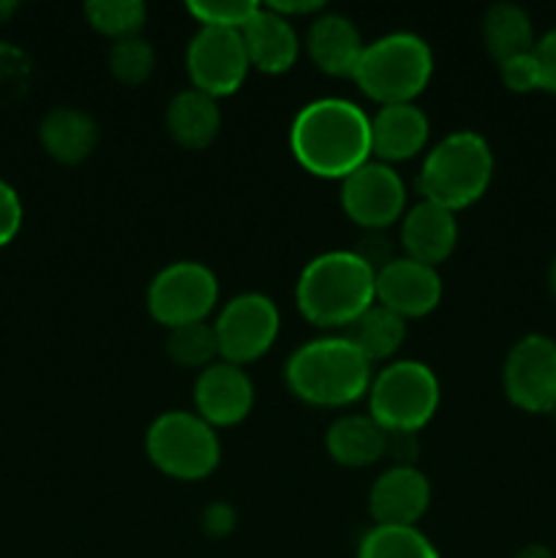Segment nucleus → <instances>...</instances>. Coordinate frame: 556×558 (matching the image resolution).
<instances>
[{"mask_svg":"<svg viewBox=\"0 0 556 558\" xmlns=\"http://www.w3.org/2000/svg\"><path fill=\"white\" fill-rule=\"evenodd\" d=\"M325 445L338 466L365 469L387 456V430L371 414H343L327 428Z\"/></svg>","mask_w":556,"mask_h":558,"instance_id":"412c9836","label":"nucleus"},{"mask_svg":"<svg viewBox=\"0 0 556 558\" xmlns=\"http://www.w3.org/2000/svg\"><path fill=\"white\" fill-rule=\"evenodd\" d=\"M107 60L114 80L125 87L145 85L153 76V71H156V49H153V44L142 36L112 41Z\"/></svg>","mask_w":556,"mask_h":558,"instance_id":"cd10ccee","label":"nucleus"},{"mask_svg":"<svg viewBox=\"0 0 556 558\" xmlns=\"http://www.w3.org/2000/svg\"><path fill=\"white\" fill-rule=\"evenodd\" d=\"M38 140L47 156L63 167L87 161L98 145V125L76 107H55L38 125Z\"/></svg>","mask_w":556,"mask_h":558,"instance_id":"aec40b11","label":"nucleus"},{"mask_svg":"<svg viewBox=\"0 0 556 558\" xmlns=\"http://www.w3.org/2000/svg\"><path fill=\"white\" fill-rule=\"evenodd\" d=\"M22 218H25V210H22L20 194L14 185L0 178V248L20 234Z\"/></svg>","mask_w":556,"mask_h":558,"instance_id":"7c9ffc66","label":"nucleus"},{"mask_svg":"<svg viewBox=\"0 0 556 558\" xmlns=\"http://www.w3.org/2000/svg\"><path fill=\"white\" fill-rule=\"evenodd\" d=\"M341 207L365 232H382L407 213V185L390 163L371 158L341 180Z\"/></svg>","mask_w":556,"mask_h":558,"instance_id":"f8f14e48","label":"nucleus"},{"mask_svg":"<svg viewBox=\"0 0 556 558\" xmlns=\"http://www.w3.org/2000/svg\"><path fill=\"white\" fill-rule=\"evenodd\" d=\"M213 330H216L218 357L243 368L270 352L281 330V314L267 294L245 292L218 311Z\"/></svg>","mask_w":556,"mask_h":558,"instance_id":"1a4fd4ad","label":"nucleus"},{"mask_svg":"<svg viewBox=\"0 0 556 558\" xmlns=\"http://www.w3.org/2000/svg\"><path fill=\"white\" fill-rule=\"evenodd\" d=\"M548 414H551V420H554V423H556V403H554V409H551Z\"/></svg>","mask_w":556,"mask_h":558,"instance_id":"58836bf2","label":"nucleus"},{"mask_svg":"<svg viewBox=\"0 0 556 558\" xmlns=\"http://www.w3.org/2000/svg\"><path fill=\"white\" fill-rule=\"evenodd\" d=\"M283 379L298 401L341 409L368 396L374 371L347 336H325L289 354Z\"/></svg>","mask_w":556,"mask_h":558,"instance_id":"7ed1b4c3","label":"nucleus"},{"mask_svg":"<svg viewBox=\"0 0 556 558\" xmlns=\"http://www.w3.org/2000/svg\"><path fill=\"white\" fill-rule=\"evenodd\" d=\"M532 54L540 71V90L556 96V27L545 33L540 41H534Z\"/></svg>","mask_w":556,"mask_h":558,"instance_id":"2f4dec72","label":"nucleus"},{"mask_svg":"<svg viewBox=\"0 0 556 558\" xmlns=\"http://www.w3.org/2000/svg\"><path fill=\"white\" fill-rule=\"evenodd\" d=\"M551 283H554V292H556V265H554V272H551Z\"/></svg>","mask_w":556,"mask_h":558,"instance_id":"4c0bfd02","label":"nucleus"},{"mask_svg":"<svg viewBox=\"0 0 556 558\" xmlns=\"http://www.w3.org/2000/svg\"><path fill=\"white\" fill-rule=\"evenodd\" d=\"M354 254H358L365 265L374 267V272H379L382 267L390 265V262L396 259V256H390V243L376 232H371L368 238H363V243L354 248Z\"/></svg>","mask_w":556,"mask_h":558,"instance_id":"72a5a7b5","label":"nucleus"},{"mask_svg":"<svg viewBox=\"0 0 556 558\" xmlns=\"http://www.w3.org/2000/svg\"><path fill=\"white\" fill-rule=\"evenodd\" d=\"M145 450L153 466L180 483L210 477L221 461V441L200 414L164 412L145 434Z\"/></svg>","mask_w":556,"mask_h":558,"instance_id":"0eeeda50","label":"nucleus"},{"mask_svg":"<svg viewBox=\"0 0 556 558\" xmlns=\"http://www.w3.org/2000/svg\"><path fill=\"white\" fill-rule=\"evenodd\" d=\"M185 11L200 22V27L243 31L251 16L259 11V3H251V0H194V3H185Z\"/></svg>","mask_w":556,"mask_h":558,"instance_id":"c85d7f7f","label":"nucleus"},{"mask_svg":"<svg viewBox=\"0 0 556 558\" xmlns=\"http://www.w3.org/2000/svg\"><path fill=\"white\" fill-rule=\"evenodd\" d=\"M267 9L276 11L278 16L292 22V16H311V14H325V3L322 0H276V3H267Z\"/></svg>","mask_w":556,"mask_h":558,"instance_id":"f704fd0d","label":"nucleus"},{"mask_svg":"<svg viewBox=\"0 0 556 558\" xmlns=\"http://www.w3.org/2000/svg\"><path fill=\"white\" fill-rule=\"evenodd\" d=\"M431 507V483L418 466H392L376 477L368 494L374 526H418Z\"/></svg>","mask_w":556,"mask_h":558,"instance_id":"2eb2a0df","label":"nucleus"},{"mask_svg":"<svg viewBox=\"0 0 556 558\" xmlns=\"http://www.w3.org/2000/svg\"><path fill=\"white\" fill-rule=\"evenodd\" d=\"M254 381L240 365L218 363L200 371L194 381L196 414L213 428L240 425L254 409Z\"/></svg>","mask_w":556,"mask_h":558,"instance_id":"ddd939ff","label":"nucleus"},{"mask_svg":"<svg viewBox=\"0 0 556 558\" xmlns=\"http://www.w3.org/2000/svg\"><path fill=\"white\" fill-rule=\"evenodd\" d=\"M507 401L527 414H548L556 403V341L532 332L507 352L501 368Z\"/></svg>","mask_w":556,"mask_h":558,"instance_id":"9b49d317","label":"nucleus"},{"mask_svg":"<svg viewBox=\"0 0 556 558\" xmlns=\"http://www.w3.org/2000/svg\"><path fill=\"white\" fill-rule=\"evenodd\" d=\"M439 379L420 360H398L368 387V414L387 434H418L439 409Z\"/></svg>","mask_w":556,"mask_h":558,"instance_id":"423d86ee","label":"nucleus"},{"mask_svg":"<svg viewBox=\"0 0 556 558\" xmlns=\"http://www.w3.org/2000/svg\"><path fill=\"white\" fill-rule=\"evenodd\" d=\"M483 41L496 63L534 49V25L527 9L516 3H494L483 16Z\"/></svg>","mask_w":556,"mask_h":558,"instance_id":"5701e85b","label":"nucleus"},{"mask_svg":"<svg viewBox=\"0 0 556 558\" xmlns=\"http://www.w3.org/2000/svg\"><path fill=\"white\" fill-rule=\"evenodd\" d=\"M431 74L434 54L428 44L414 33H390L365 44L352 82L371 101L390 107L414 104V98L428 87Z\"/></svg>","mask_w":556,"mask_h":558,"instance_id":"39448f33","label":"nucleus"},{"mask_svg":"<svg viewBox=\"0 0 556 558\" xmlns=\"http://www.w3.org/2000/svg\"><path fill=\"white\" fill-rule=\"evenodd\" d=\"M14 11H16V3H11V0H0V22L9 20Z\"/></svg>","mask_w":556,"mask_h":558,"instance_id":"e433bc0d","label":"nucleus"},{"mask_svg":"<svg viewBox=\"0 0 556 558\" xmlns=\"http://www.w3.org/2000/svg\"><path fill=\"white\" fill-rule=\"evenodd\" d=\"M85 16L93 31L120 41V38L140 36L147 20V9L140 0H90L85 3Z\"/></svg>","mask_w":556,"mask_h":558,"instance_id":"bb28decb","label":"nucleus"},{"mask_svg":"<svg viewBox=\"0 0 556 558\" xmlns=\"http://www.w3.org/2000/svg\"><path fill=\"white\" fill-rule=\"evenodd\" d=\"M289 147L305 172L343 180L371 161V118L347 98H316L294 114Z\"/></svg>","mask_w":556,"mask_h":558,"instance_id":"f257e3e1","label":"nucleus"},{"mask_svg":"<svg viewBox=\"0 0 556 558\" xmlns=\"http://www.w3.org/2000/svg\"><path fill=\"white\" fill-rule=\"evenodd\" d=\"M305 49L322 74L352 80L365 44L352 20L341 14H319L311 22Z\"/></svg>","mask_w":556,"mask_h":558,"instance_id":"6ab92c4d","label":"nucleus"},{"mask_svg":"<svg viewBox=\"0 0 556 558\" xmlns=\"http://www.w3.org/2000/svg\"><path fill=\"white\" fill-rule=\"evenodd\" d=\"M167 354L174 365L191 371H205L207 365L216 363L218 341L210 322H194L169 330Z\"/></svg>","mask_w":556,"mask_h":558,"instance_id":"a878e982","label":"nucleus"},{"mask_svg":"<svg viewBox=\"0 0 556 558\" xmlns=\"http://www.w3.org/2000/svg\"><path fill=\"white\" fill-rule=\"evenodd\" d=\"M249 52L240 31L200 27L185 49V71L194 90L210 98L232 96L249 76Z\"/></svg>","mask_w":556,"mask_h":558,"instance_id":"9d476101","label":"nucleus"},{"mask_svg":"<svg viewBox=\"0 0 556 558\" xmlns=\"http://www.w3.org/2000/svg\"><path fill=\"white\" fill-rule=\"evenodd\" d=\"M431 123L418 104H390L379 107L371 118V158L382 163L409 161L425 150Z\"/></svg>","mask_w":556,"mask_h":558,"instance_id":"dca6fc26","label":"nucleus"},{"mask_svg":"<svg viewBox=\"0 0 556 558\" xmlns=\"http://www.w3.org/2000/svg\"><path fill=\"white\" fill-rule=\"evenodd\" d=\"M167 131L180 147L185 150H205L216 142L218 131H221V109H218L216 98L205 96V93L189 90L178 93L172 101L167 104Z\"/></svg>","mask_w":556,"mask_h":558,"instance_id":"4be33fe9","label":"nucleus"},{"mask_svg":"<svg viewBox=\"0 0 556 558\" xmlns=\"http://www.w3.org/2000/svg\"><path fill=\"white\" fill-rule=\"evenodd\" d=\"M442 300V278L436 267L420 262L392 259L376 272V303L398 314L401 319L428 316Z\"/></svg>","mask_w":556,"mask_h":558,"instance_id":"4468645a","label":"nucleus"},{"mask_svg":"<svg viewBox=\"0 0 556 558\" xmlns=\"http://www.w3.org/2000/svg\"><path fill=\"white\" fill-rule=\"evenodd\" d=\"M240 36H243L245 52H249V63L262 74H287L298 63V31H294L292 22L278 16L267 5H259V11L251 16L249 25L240 31Z\"/></svg>","mask_w":556,"mask_h":558,"instance_id":"a211bd4d","label":"nucleus"},{"mask_svg":"<svg viewBox=\"0 0 556 558\" xmlns=\"http://www.w3.org/2000/svg\"><path fill=\"white\" fill-rule=\"evenodd\" d=\"M347 338L371 365L382 363V360H390L407 341V319L374 303L354 325H349Z\"/></svg>","mask_w":556,"mask_h":558,"instance_id":"b1692460","label":"nucleus"},{"mask_svg":"<svg viewBox=\"0 0 556 558\" xmlns=\"http://www.w3.org/2000/svg\"><path fill=\"white\" fill-rule=\"evenodd\" d=\"M499 65V76L501 85L507 87L510 93H534L540 90V71L537 63H534V54H516L510 60H501Z\"/></svg>","mask_w":556,"mask_h":558,"instance_id":"c756f323","label":"nucleus"},{"mask_svg":"<svg viewBox=\"0 0 556 558\" xmlns=\"http://www.w3.org/2000/svg\"><path fill=\"white\" fill-rule=\"evenodd\" d=\"M294 303L316 327H349L376 303V272L354 251H327L303 267Z\"/></svg>","mask_w":556,"mask_h":558,"instance_id":"f03ea898","label":"nucleus"},{"mask_svg":"<svg viewBox=\"0 0 556 558\" xmlns=\"http://www.w3.org/2000/svg\"><path fill=\"white\" fill-rule=\"evenodd\" d=\"M512 558H556V554L548 548V545L532 543V545H527V548L518 550V554Z\"/></svg>","mask_w":556,"mask_h":558,"instance_id":"c9c22d12","label":"nucleus"},{"mask_svg":"<svg viewBox=\"0 0 556 558\" xmlns=\"http://www.w3.org/2000/svg\"><path fill=\"white\" fill-rule=\"evenodd\" d=\"M494 178V153L474 131H456L431 147L418 174V191L425 202L458 213L483 199Z\"/></svg>","mask_w":556,"mask_h":558,"instance_id":"20e7f679","label":"nucleus"},{"mask_svg":"<svg viewBox=\"0 0 556 558\" xmlns=\"http://www.w3.org/2000/svg\"><path fill=\"white\" fill-rule=\"evenodd\" d=\"M218 305V278L202 262H174L147 287V311L158 325L183 327L207 322Z\"/></svg>","mask_w":556,"mask_h":558,"instance_id":"6e6552de","label":"nucleus"},{"mask_svg":"<svg viewBox=\"0 0 556 558\" xmlns=\"http://www.w3.org/2000/svg\"><path fill=\"white\" fill-rule=\"evenodd\" d=\"M358 558H442L418 526H371L358 545Z\"/></svg>","mask_w":556,"mask_h":558,"instance_id":"393cba45","label":"nucleus"},{"mask_svg":"<svg viewBox=\"0 0 556 558\" xmlns=\"http://www.w3.org/2000/svg\"><path fill=\"white\" fill-rule=\"evenodd\" d=\"M234 526H238V512L227 501H216L202 512V529H205L207 537H227L234 532Z\"/></svg>","mask_w":556,"mask_h":558,"instance_id":"473e14b6","label":"nucleus"},{"mask_svg":"<svg viewBox=\"0 0 556 558\" xmlns=\"http://www.w3.org/2000/svg\"><path fill=\"white\" fill-rule=\"evenodd\" d=\"M458 243V221L456 213L434 205V202L420 199L409 207L401 218V248L407 251V259L420 265L436 267L456 251Z\"/></svg>","mask_w":556,"mask_h":558,"instance_id":"f3484780","label":"nucleus"}]
</instances>
